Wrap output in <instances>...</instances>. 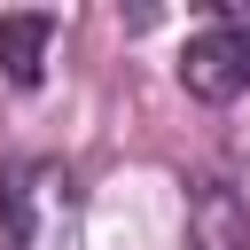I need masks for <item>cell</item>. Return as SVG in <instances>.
<instances>
[{
  "label": "cell",
  "instance_id": "obj_1",
  "mask_svg": "<svg viewBox=\"0 0 250 250\" xmlns=\"http://www.w3.org/2000/svg\"><path fill=\"white\" fill-rule=\"evenodd\" d=\"M180 86L195 102H234L250 86V31L242 23H219V31H195L180 47Z\"/></svg>",
  "mask_w": 250,
  "mask_h": 250
},
{
  "label": "cell",
  "instance_id": "obj_2",
  "mask_svg": "<svg viewBox=\"0 0 250 250\" xmlns=\"http://www.w3.org/2000/svg\"><path fill=\"white\" fill-rule=\"evenodd\" d=\"M47 39H55V16H0V70L16 86H39V62H47Z\"/></svg>",
  "mask_w": 250,
  "mask_h": 250
}]
</instances>
